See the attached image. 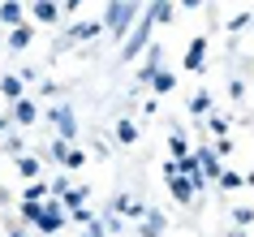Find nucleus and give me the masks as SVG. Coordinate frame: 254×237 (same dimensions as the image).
Wrapping results in <instances>:
<instances>
[{
    "label": "nucleus",
    "instance_id": "nucleus-13",
    "mask_svg": "<svg viewBox=\"0 0 254 237\" xmlns=\"http://www.w3.org/2000/svg\"><path fill=\"white\" fill-rule=\"evenodd\" d=\"M22 86H26V82H22V74H4V78H0V95H4L9 104H17V99H22Z\"/></svg>",
    "mask_w": 254,
    "mask_h": 237
},
{
    "label": "nucleus",
    "instance_id": "nucleus-23",
    "mask_svg": "<svg viewBox=\"0 0 254 237\" xmlns=\"http://www.w3.org/2000/svg\"><path fill=\"white\" fill-rule=\"evenodd\" d=\"M151 86H155V91H160V95H168V91H173V86H177V74H164V69H160V74L151 78Z\"/></svg>",
    "mask_w": 254,
    "mask_h": 237
},
{
    "label": "nucleus",
    "instance_id": "nucleus-2",
    "mask_svg": "<svg viewBox=\"0 0 254 237\" xmlns=\"http://www.w3.org/2000/svg\"><path fill=\"white\" fill-rule=\"evenodd\" d=\"M151 26H155V22H151V13L142 9V17L134 22V30L125 35V43H121V61H134V56H142L151 48Z\"/></svg>",
    "mask_w": 254,
    "mask_h": 237
},
{
    "label": "nucleus",
    "instance_id": "nucleus-16",
    "mask_svg": "<svg viewBox=\"0 0 254 237\" xmlns=\"http://www.w3.org/2000/svg\"><path fill=\"white\" fill-rule=\"evenodd\" d=\"M168 190H173L177 203H194V185H190L186 177H173V181H168Z\"/></svg>",
    "mask_w": 254,
    "mask_h": 237
},
{
    "label": "nucleus",
    "instance_id": "nucleus-7",
    "mask_svg": "<svg viewBox=\"0 0 254 237\" xmlns=\"http://www.w3.org/2000/svg\"><path fill=\"white\" fill-rule=\"evenodd\" d=\"M9 117H13L17 125H35V121H39V104L22 95V99H17V104H13V112H9Z\"/></svg>",
    "mask_w": 254,
    "mask_h": 237
},
{
    "label": "nucleus",
    "instance_id": "nucleus-4",
    "mask_svg": "<svg viewBox=\"0 0 254 237\" xmlns=\"http://www.w3.org/2000/svg\"><path fill=\"white\" fill-rule=\"evenodd\" d=\"M194 159H198V172H202V181H220V172H224V164H220V156L211 151V143H198Z\"/></svg>",
    "mask_w": 254,
    "mask_h": 237
},
{
    "label": "nucleus",
    "instance_id": "nucleus-21",
    "mask_svg": "<svg viewBox=\"0 0 254 237\" xmlns=\"http://www.w3.org/2000/svg\"><path fill=\"white\" fill-rule=\"evenodd\" d=\"M147 13H151V22H173V13H177V9L160 0V4H147Z\"/></svg>",
    "mask_w": 254,
    "mask_h": 237
},
{
    "label": "nucleus",
    "instance_id": "nucleus-15",
    "mask_svg": "<svg viewBox=\"0 0 254 237\" xmlns=\"http://www.w3.org/2000/svg\"><path fill=\"white\" fill-rule=\"evenodd\" d=\"M117 143H125V147H134V143H138V125H134L129 117H121V121H117Z\"/></svg>",
    "mask_w": 254,
    "mask_h": 237
},
{
    "label": "nucleus",
    "instance_id": "nucleus-27",
    "mask_svg": "<svg viewBox=\"0 0 254 237\" xmlns=\"http://www.w3.org/2000/svg\"><path fill=\"white\" fill-rule=\"evenodd\" d=\"M86 164V156H82L78 147H69V156H65V168H82Z\"/></svg>",
    "mask_w": 254,
    "mask_h": 237
},
{
    "label": "nucleus",
    "instance_id": "nucleus-9",
    "mask_svg": "<svg viewBox=\"0 0 254 237\" xmlns=\"http://www.w3.org/2000/svg\"><path fill=\"white\" fill-rule=\"evenodd\" d=\"M0 22H4V26H26V9H22L17 0H4V4H0Z\"/></svg>",
    "mask_w": 254,
    "mask_h": 237
},
{
    "label": "nucleus",
    "instance_id": "nucleus-20",
    "mask_svg": "<svg viewBox=\"0 0 254 237\" xmlns=\"http://www.w3.org/2000/svg\"><path fill=\"white\" fill-rule=\"evenodd\" d=\"M215 185H220V190H228V194H233V190H237V185H246V177H241V172H233V168H224V172H220V181H215Z\"/></svg>",
    "mask_w": 254,
    "mask_h": 237
},
{
    "label": "nucleus",
    "instance_id": "nucleus-30",
    "mask_svg": "<svg viewBox=\"0 0 254 237\" xmlns=\"http://www.w3.org/2000/svg\"><path fill=\"white\" fill-rule=\"evenodd\" d=\"M228 95H233V99H241V95H246V82L233 78V82H228Z\"/></svg>",
    "mask_w": 254,
    "mask_h": 237
},
{
    "label": "nucleus",
    "instance_id": "nucleus-22",
    "mask_svg": "<svg viewBox=\"0 0 254 237\" xmlns=\"http://www.w3.org/2000/svg\"><path fill=\"white\" fill-rule=\"evenodd\" d=\"M17 172L35 181V177H39V159H35V156H17Z\"/></svg>",
    "mask_w": 254,
    "mask_h": 237
},
{
    "label": "nucleus",
    "instance_id": "nucleus-18",
    "mask_svg": "<svg viewBox=\"0 0 254 237\" xmlns=\"http://www.w3.org/2000/svg\"><path fill=\"white\" fill-rule=\"evenodd\" d=\"M207 112H211V95L194 91V95H190V117H207Z\"/></svg>",
    "mask_w": 254,
    "mask_h": 237
},
{
    "label": "nucleus",
    "instance_id": "nucleus-25",
    "mask_svg": "<svg viewBox=\"0 0 254 237\" xmlns=\"http://www.w3.org/2000/svg\"><path fill=\"white\" fill-rule=\"evenodd\" d=\"M39 216H43V203H22V220L26 224H35Z\"/></svg>",
    "mask_w": 254,
    "mask_h": 237
},
{
    "label": "nucleus",
    "instance_id": "nucleus-11",
    "mask_svg": "<svg viewBox=\"0 0 254 237\" xmlns=\"http://www.w3.org/2000/svg\"><path fill=\"white\" fill-rule=\"evenodd\" d=\"M202 61H207V39H190V48H186V69L194 74V69H202Z\"/></svg>",
    "mask_w": 254,
    "mask_h": 237
},
{
    "label": "nucleus",
    "instance_id": "nucleus-5",
    "mask_svg": "<svg viewBox=\"0 0 254 237\" xmlns=\"http://www.w3.org/2000/svg\"><path fill=\"white\" fill-rule=\"evenodd\" d=\"M95 35H104V22L95 17V22H78V26L69 30L65 39H56V56H61V48H73V43H82V39H95Z\"/></svg>",
    "mask_w": 254,
    "mask_h": 237
},
{
    "label": "nucleus",
    "instance_id": "nucleus-26",
    "mask_svg": "<svg viewBox=\"0 0 254 237\" xmlns=\"http://www.w3.org/2000/svg\"><path fill=\"white\" fill-rule=\"evenodd\" d=\"M233 220H237V229H246L254 220V207H233Z\"/></svg>",
    "mask_w": 254,
    "mask_h": 237
},
{
    "label": "nucleus",
    "instance_id": "nucleus-1",
    "mask_svg": "<svg viewBox=\"0 0 254 237\" xmlns=\"http://www.w3.org/2000/svg\"><path fill=\"white\" fill-rule=\"evenodd\" d=\"M138 17H142V4H134V0H112V4L104 9V17H99V22H104V30H112L117 39H125V35L134 30Z\"/></svg>",
    "mask_w": 254,
    "mask_h": 237
},
{
    "label": "nucleus",
    "instance_id": "nucleus-28",
    "mask_svg": "<svg viewBox=\"0 0 254 237\" xmlns=\"http://www.w3.org/2000/svg\"><path fill=\"white\" fill-rule=\"evenodd\" d=\"M48 156H52V159H61V164H65V156H69V143H61V138H56V143L48 147Z\"/></svg>",
    "mask_w": 254,
    "mask_h": 237
},
{
    "label": "nucleus",
    "instance_id": "nucleus-12",
    "mask_svg": "<svg viewBox=\"0 0 254 237\" xmlns=\"http://www.w3.org/2000/svg\"><path fill=\"white\" fill-rule=\"evenodd\" d=\"M30 13H35V22H61V4L56 0H35Z\"/></svg>",
    "mask_w": 254,
    "mask_h": 237
},
{
    "label": "nucleus",
    "instance_id": "nucleus-31",
    "mask_svg": "<svg viewBox=\"0 0 254 237\" xmlns=\"http://www.w3.org/2000/svg\"><path fill=\"white\" fill-rule=\"evenodd\" d=\"M9 237H26V233H22V229H13V233H9Z\"/></svg>",
    "mask_w": 254,
    "mask_h": 237
},
{
    "label": "nucleus",
    "instance_id": "nucleus-24",
    "mask_svg": "<svg viewBox=\"0 0 254 237\" xmlns=\"http://www.w3.org/2000/svg\"><path fill=\"white\" fill-rule=\"evenodd\" d=\"M43 194H48V185H43V181H30V185H26V198H22V203H39Z\"/></svg>",
    "mask_w": 254,
    "mask_h": 237
},
{
    "label": "nucleus",
    "instance_id": "nucleus-17",
    "mask_svg": "<svg viewBox=\"0 0 254 237\" xmlns=\"http://www.w3.org/2000/svg\"><path fill=\"white\" fill-rule=\"evenodd\" d=\"M61 207H65V211H82V207H86V190H82V185H78V190H65V194H61Z\"/></svg>",
    "mask_w": 254,
    "mask_h": 237
},
{
    "label": "nucleus",
    "instance_id": "nucleus-14",
    "mask_svg": "<svg viewBox=\"0 0 254 237\" xmlns=\"http://www.w3.org/2000/svg\"><path fill=\"white\" fill-rule=\"evenodd\" d=\"M30 39H35V26H13V35H9V48H13V52H26L30 48Z\"/></svg>",
    "mask_w": 254,
    "mask_h": 237
},
{
    "label": "nucleus",
    "instance_id": "nucleus-3",
    "mask_svg": "<svg viewBox=\"0 0 254 237\" xmlns=\"http://www.w3.org/2000/svg\"><path fill=\"white\" fill-rule=\"evenodd\" d=\"M48 121L61 130V143H73V138H78V117H73V108H69V104L48 108Z\"/></svg>",
    "mask_w": 254,
    "mask_h": 237
},
{
    "label": "nucleus",
    "instance_id": "nucleus-6",
    "mask_svg": "<svg viewBox=\"0 0 254 237\" xmlns=\"http://www.w3.org/2000/svg\"><path fill=\"white\" fill-rule=\"evenodd\" d=\"M61 224H65V207H61V198L56 203H43V216L35 220L39 233H61Z\"/></svg>",
    "mask_w": 254,
    "mask_h": 237
},
{
    "label": "nucleus",
    "instance_id": "nucleus-10",
    "mask_svg": "<svg viewBox=\"0 0 254 237\" xmlns=\"http://www.w3.org/2000/svg\"><path fill=\"white\" fill-rule=\"evenodd\" d=\"M160 61H164V48H160V43H151V48H147V65H142V74H138V82L155 78V74H160Z\"/></svg>",
    "mask_w": 254,
    "mask_h": 237
},
{
    "label": "nucleus",
    "instance_id": "nucleus-19",
    "mask_svg": "<svg viewBox=\"0 0 254 237\" xmlns=\"http://www.w3.org/2000/svg\"><path fill=\"white\" fill-rule=\"evenodd\" d=\"M168 151H173V159H186L190 156V138L181 130H173V138H168Z\"/></svg>",
    "mask_w": 254,
    "mask_h": 237
},
{
    "label": "nucleus",
    "instance_id": "nucleus-8",
    "mask_svg": "<svg viewBox=\"0 0 254 237\" xmlns=\"http://www.w3.org/2000/svg\"><path fill=\"white\" fill-rule=\"evenodd\" d=\"M138 224H142V237H160L164 229H168V216H164V211H151V207H147V216H142Z\"/></svg>",
    "mask_w": 254,
    "mask_h": 237
},
{
    "label": "nucleus",
    "instance_id": "nucleus-29",
    "mask_svg": "<svg viewBox=\"0 0 254 237\" xmlns=\"http://www.w3.org/2000/svg\"><path fill=\"white\" fill-rule=\"evenodd\" d=\"M211 134H215V138H224V134H228V117H211Z\"/></svg>",
    "mask_w": 254,
    "mask_h": 237
},
{
    "label": "nucleus",
    "instance_id": "nucleus-32",
    "mask_svg": "<svg viewBox=\"0 0 254 237\" xmlns=\"http://www.w3.org/2000/svg\"><path fill=\"white\" fill-rule=\"evenodd\" d=\"M228 237H246V233H241V229H237V233H228Z\"/></svg>",
    "mask_w": 254,
    "mask_h": 237
}]
</instances>
